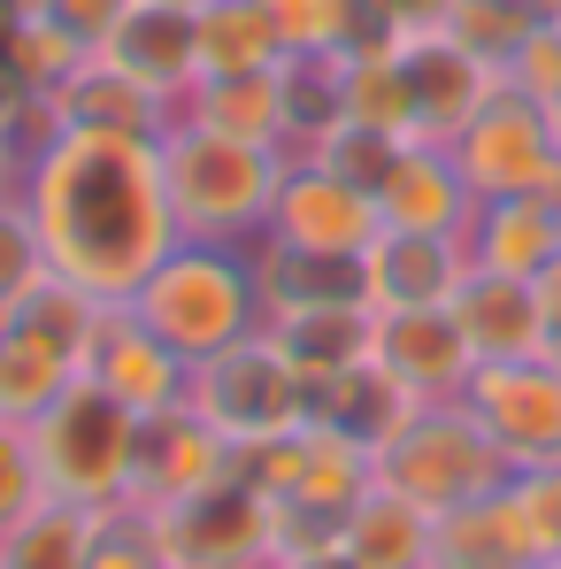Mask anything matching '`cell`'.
I'll use <instances>...</instances> for the list:
<instances>
[{"label": "cell", "instance_id": "6da1fadb", "mask_svg": "<svg viewBox=\"0 0 561 569\" xmlns=\"http://www.w3.org/2000/svg\"><path fill=\"white\" fill-rule=\"evenodd\" d=\"M23 208L39 223L54 278H70L108 308H131V292L186 239L170 208V178H162V139L62 131L23 170Z\"/></svg>", "mask_w": 561, "mask_h": 569}, {"label": "cell", "instance_id": "7a4b0ae2", "mask_svg": "<svg viewBox=\"0 0 561 569\" xmlns=\"http://www.w3.org/2000/svg\"><path fill=\"white\" fill-rule=\"evenodd\" d=\"M162 178H170V208L178 231L208 239V247H254L270 231V208L284 186V154L254 147V139H223L178 116V131L162 139Z\"/></svg>", "mask_w": 561, "mask_h": 569}, {"label": "cell", "instance_id": "3957f363", "mask_svg": "<svg viewBox=\"0 0 561 569\" xmlns=\"http://www.w3.org/2000/svg\"><path fill=\"white\" fill-rule=\"evenodd\" d=\"M131 316H139L147 331H162L186 362H208V355L239 347L247 331H262L254 254H247V247L178 239V247H170V262L131 292Z\"/></svg>", "mask_w": 561, "mask_h": 569}, {"label": "cell", "instance_id": "277c9868", "mask_svg": "<svg viewBox=\"0 0 561 569\" xmlns=\"http://www.w3.org/2000/svg\"><path fill=\"white\" fill-rule=\"evenodd\" d=\"M31 431V455L47 477V500L62 508H123L139 492V416L123 400H108L100 385H70Z\"/></svg>", "mask_w": 561, "mask_h": 569}, {"label": "cell", "instance_id": "5b68a950", "mask_svg": "<svg viewBox=\"0 0 561 569\" xmlns=\"http://www.w3.org/2000/svg\"><path fill=\"white\" fill-rule=\"evenodd\" d=\"M508 477H515L508 455L492 447V431L477 423L469 400H423V408L400 423V439L377 455V485L408 492L423 516H454L469 500L500 492Z\"/></svg>", "mask_w": 561, "mask_h": 569}, {"label": "cell", "instance_id": "8992f818", "mask_svg": "<svg viewBox=\"0 0 561 569\" xmlns=\"http://www.w3.org/2000/svg\"><path fill=\"white\" fill-rule=\"evenodd\" d=\"M186 408L200 423H216V431L247 455V447L278 439L292 423H308V378H300V362L278 347V331L262 323V331H247L239 347L192 362Z\"/></svg>", "mask_w": 561, "mask_h": 569}, {"label": "cell", "instance_id": "52a82bcc", "mask_svg": "<svg viewBox=\"0 0 561 569\" xmlns=\"http://www.w3.org/2000/svg\"><path fill=\"white\" fill-rule=\"evenodd\" d=\"M162 531L170 569H270L278 555V500L262 485H247V470H231L223 485L192 492L178 508H147Z\"/></svg>", "mask_w": 561, "mask_h": 569}, {"label": "cell", "instance_id": "ba28073f", "mask_svg": "<svg viewBox=\"0 0 561 569\" xmlns=\"http://www.w3.org/2000/svg\"><path fill=\"white\" fill-rule=\"evenodd\" d=\"M447 154H454V170H462V186L477 192V200L554 192V178H561V131H554V116H547L539 100L508 93V86L484 100V116L469 123Z\"/></svg>", "mask_w": 561, "mask_h": 569}, {"label": "cell", "instance_id": "9c48e42d", "mask_svg": "<svg viewBox=\"0 0 561 569\" xmlns=\"http://www.w3.org/2000/svg\"><path fill=\"white\" fill-rule=\"evenodd\" d=\"M239 470H247V485H262L278 508L347 516V508L377 485V455H362L354 439H339V431H323V423H292V431H278V439L247 447Z\"/></svg>", "mask_w": 561, "mask_h": 569}, {"label": "cell", "instance_id": "30bf717a", "mask_svg": "<svg viewBox=\"0 0 561 569\" xmlns=\"http://www.w3.org/2000/svg\"><path fill=\"white\" fill-rule=\"evenodd\" d=\"M477 423L492 431V447L508 455V470H561V362L531 355V362H477L462 392Z\"/></svg>", "mask_w": 561, "mask_h": 569}, {"label": "cell", "instance_id": "8fae6325", "mask_svg": "<svg viewBox=\"0 0 561 569\" xmlns=\"http://www.w3.org/2000/svg\"><path fill=\"white\" fill-rule=\"evenodd\" d=\"M400 86H408V139L415 147H454L484 116V100L500 93V70L484 54H469L454 31H423V39L400 47Z\"/></svg>", "mask_w": 561, "mask_h": 569}, {"label": "cell", "instance_id": "7c38bea8", "mask_svg": "<svg viewBox=\"0 0 561 569\" xmlns=\"http://www.w3.org/2000/svg\"><path fill=\"white\" fill-rule=\"evenodd\" d=\"M377 231L384 223H377V200L362 186H347L315 154H284V186H278V208H270V231L262 239L315 247V254H362Z\"/></svg>", "mask_w": 561, "mask_h": 569}, {"label": "cell", "instance_id": "4fadbf2b", "mask_svg": "<svg viewBox=\"0 0 561 569\" xmlns=\"http://www.w3.org/2000/svg\"><path fill=\"white\" fill-rule=\"evenodd\" d=\"M86 385H100L108 400H123L131 416H162V408H186V385H192V362L147 331L131 308H108L93 339V362H86Z\"/></svg>", "mask_w": 561, "mask_h": 569}, {"label": "cell", "instance_id": "5bb4252c", "mask_svg": "<svg viewBox=\"0 0 561 569\" xmlns=\"http://www.w3.org/2000/svg\"><path fill=\"white\" fill-rule=\"evenodd\" d=\"M231 470H239V447L216 423H200L192 408L139 416V492H131L139 508H178L192 492L223 485Z\"/></svg>", "mask_w": 561, "mask_h": 569}, {"label": "cell", "instance_id": "9a60e30c", "mask_svg": "<svg viewBox=\"0 0 561 569\" xmlns=\"http://www.w3.org/2000/svg\"><path fill=\"white\" fill-rule=\"evenodd\" d=\"M370 355L415 400H462L469 378H477V347L462 339L454 308H377Z\"/></svg>", "mask_w": 561, "mask_h": 569}, {"label": "cell", "instance_id": "2e32d148", "mask_svg": "<svg viewBox=\"0 0 561 569\" xmlns=\"http://www.w3.org/2000/svg\"><path fill=\"white\" fill-rule=\"evenodd\" d=\"M54 116H62V131H108V139H170L178 131V100L154 93L147 78H131L108 54H86L54 86Z\"/></svg>", "mask_w": 561, "mask_h": 569}, {"label": "cell", "instance_id": "e0dca14e", "mask_svg": "<svg viewBox=\"0 0 561 569\" xmlns=\"http://www.w3.org/2000/svg\"><path fill=\"white\" fill-rule=\"evenodd\" d=\"M469 216H477V192L462 186L454 154L447 147H415L392 162V178L377 186V223L384 231H431V239H462Z\"/></svg>", "mask_w": 561, "mask_h": 569}, {"label": "cell", "instance_id": "ac0fdd59", "mask_svg": "<svg viewBox=\"0 0 561 569\" xmlns=\"http://www.w3.org/2000/svg\"><path fill=\"white\" fill-rule=\"evenodd\" d=\"M254 284H262V323L300 316V308H370V270L362 254H315V247H284L254 239Z\"/></svg>", "mask_w": 561, "mask_h": 569}, {"label": "cell", "instance_id": "d6986e66", "mask_svg": "<svg viewBox=\"0 0 561 569\" xmlns=\"http://www.w3.org/2000/svg\"><path fill=\"white\" fill-rule=\"evenodd\" d=\"M415 408H423V400L392 378L377 355H370V362H354V370H339V378H308V423L354 439L362 455H384Z\"/></svg>", "mask_w": 561, "mask_h": 569}, {"label": "cell", "instance_id": "ffe728a7", "mask_svg": "<svg viewBox=\"0 0 561 569\" xmlns=\"http://www.w3.org/2000/svg\"><path fill=\"white\" fill-rule=\"evenodd\" d=\"M447 308H454L462 339L477 347V362H531V355H547V308H539V284L531 278L469 270Z\"/></svg>", "mask_w": 561, "mask_h": 569}, {"label": "cell", "instance_id": "44dd1931", "mask_svg": "<svg viewBox=\"0 0 561 569\" xmlns=\"http://www.w3.org/2000/svg\"><path fill=\"white\" fill-rule=\"evenodd\" d=\"M370 270V308H447L469 278L462 239H431V231H377L362 247Z\"/></svg>", "mask_w": 561, "mask_h": 569}, {"label": "cell", "instance_id": "7402d4cb", "mask_svg": "<svg viewBox=\"0 0 561 569\" xmlns=\"http://www.w3.org/2000/svg\"><path fill=\"white\" fill-rule=\"evenodd\" d=\"M100 54L123 62L131 78H147L154 93H170V100H186L200 86V23L178 0H131V16L116 23V39Z\"/></svg>", "mask_w": 561, "mask_h": 569}, {"label": "cell", "instance_id": "603a6c76", "mask_svg": "<svg viewBox=\"0 0 561 569\" xmlns=\"http://www.w3.org/2000/svg\"><path fill=\"white\" fill-rule=\"evenodd\" d=\"M469 270H492V278H539L561 254V223L547 192H515V200H477L462 231Z\"/></svg>", "mask_w": 561, "mask_h": 569}, {"label": "cell", "instance_id": "cb8c5ba5", "mask_svg": "<svg viewBox=\"0 0 561 569\" xmlns=\"http://www.w3.org/2000/svg\"><path fill=\"white\" fill-rule=\"evenodd\" d=\"M431 569H539L531 523L515 508V477L431 523Z\"/></svg>", "mask_w": 561, "mask_h": 569}, {"label": "cell", "instance_id": "d4e9b609", "mask_svg": "<svg viewBox=\"0 0 561 569\" xmlns=\"http://www.w3.org/2000/svg\"><path fill=\"white\" fill-rule=\"evenodd\" d=\"M431 523L439 516H423L408 492L370 485L347 508V523H339V562L347 569H431Z\"/></svg>", "mask_w": 561, "mask_h": 569}, {"label": "cell", "instance_id": "484cf974", "mask_svg": "<svg viewBox=\"0 0 561 569\" xmlns=\"http://www.w3.org/2000/svg\"><path fill=\"white\" fill-rule=\"evenodd\" d=\"M178 116L200 131H223V139H254V147H278L284 154V70H239V78H200Z\"/></svg>", "mask_w": 561, "mask_h": 569}, {"label": "cell", "instance_id": "4316f807", "mask_svg": "<svg viewBox=\"0 0 561 569\" xmlns=\"http://www.w3.org/2000/svg\"><path fill=\"white\" fill-rule=\"evenodd\" d=\"M100 323H108V300H93V292H78L70 278H47L0 331L8 339H23V347H39L47 362H62L70 378H86V362H93V339Z\"/></svg>", "mask_w": 561, "mask_h": 569}, {"label": "cell", "instance_id": "83f0119b", "mask_svg": "<svg viewBox=\"0 0 561 569\" xmlns=\"http://www.w3.org/2000/svg\"><path fill=\"white\" fill-rule=\"evenodd\" d=\"M200 23V78H239V70H284L278 23H270V0H208L192 8Z\"/></svg>", "mask_w": 561, "mask_h": 569}, {"label": "cell", "instance_id": "f1b7e54d", "mask_svg": "<svg viewBox=\"0 0 561 569\" xmlns=\"http://www.w3.org/2000/svg\"><path fill=\"white\" fill-rule=\"evenodd\" d=\"M270 331L300 362V378H339V370L370 362L377 308H300V316H270Z\"/></svg>", "mask_w": 561, "mask_h": 569}, {"label": "cell", "instance_id": "f546056e", "mask_svg": "<svg viewBox=\"0 0 561 569\" xmlns=\"http://www.w3.org/2000/svg\"><path fill=\"white\" fill-rule=\"evenodd\" d=\"M339 123H347V62L339 54L284 62V154H315Z\"/></svg>", "mask_w": 561, "mask_h": 569}, {"label": "cell", "instance_id": "4dcf8cb0", "mask_svg": "<svg viewBox=\"0 0 561 569\" xmlns=\"http://www.w3.org/2000/svg\"><path fill=\"white\" fill-rule=\"evenodd\" d=\"M86 539H93V508L39 500L23 523L0 531V569H86Z\"/></svg>", "mask_w": 561, "mask_h": 569}, {"label": "cell", "instance_id": "1f68e13d", "mask_svg": "<svg viewBox=\"0 0 561 569\" xmlns=\"http://www.w3.org/2000/svg\"><path fill=\"white\" fill-rule=\"evenodd\" d=\"M70 385L78 378H70L62 362H47L39 347H23V339L0 331V416H8V423H39Z\"/></svg>", "mask_w": 561, "mask_h": 569}, {"label": "cell", "instance_id": "d6a6232c", "mask_svg": "<svg viewBox=\"0 0 561 569\" xmlns=\"http://www.w3.org/2000/svg\"><path fill=\"white\" fill-rule=\"evenodd\" d=\"M347 62V123H370L408 139V86H400V54H339Z\"/></svg>", "mask_w": 561, "mask_h": 569}, {"label": "cell", "instance_id": "836d02e7", "mask_svg": "<svg viewBox=\"0 0 561 569\" xmlns=\"http://www.w3.org/2000/svg\"><path fill=\"white\" fill-rule=\"evenodd\" d=\"M47 278H54V262H47L39 223H31L23 192H16V200H0V323H8V316H16Z\"/></svg>", "mask_w": 561, "mask_h": 569}, {"label": "cell", "instance_id": "e575fe53", "mask_svg": "<svg viewBox=\"0 0 561 569\" xmlns=\"http://www.w3.org/2000/svg\"><path fill=\"white\" fill-rule=\"evenodd\" d=\"M86 569H170L154 516H147L139 500L100 508V516H93V539H86Z\"/></svg>", "mask_w": 561, "mask_h": 569}, {"label": "cell", "instance_id": "d590c367", "mask_svg": "<svg viewBox=\"0 0 561 569\" xmlns=\"http://www.w3.org/2000/svg\"><path fill=\"white\" fill-rule=\"evenodd\" d=\"M354 16H362V0H270V23H278L292 62L300 54H347Z\"/></svg>", "mask_w": 561, "mask_h": 569}, {"label": "cell", "instance_id": "8d00e7d4", "mask_svg": "<svg viewBox=\"0 0 561 569\" xmlns=\"http://www.w3.org/2000/svg\"><path fill=\"white\" fill-rule=\"evenodd\" d=\"M408 154V139H392V131H370V123H339L323 147H315V162H331L347 186H362L377 200V186L392 178V162Z\"/></svg>", "mask_w": 561, "mask_h": 569}, {"label": "cell", "instance_id": "74e56055", "mask_svg": "<svg viewBox=\"0 0 561 569\" xmlns=\"http://www.w3.org/2000/svg\"><path fill=\"white\" fill-rule=\"evenodd\" d=\"M500 86L523 100H539V108H554L561 100V23L554 16H539L523 39H515V54L500 62Z\"/></svg>", "mask_w": 561, "mask_h": 569}, {"label": "cell", "instance_id": "f35d334b", "mask_svg": "<svg viewBox=\"0 0 561 569\" xmlns=\"http://www.w3.org/2000/svg\"><path fill=\"white\" fill-rule=\"evenodd\" d=\"M531 23H539V16H523V8H508V0H462V8H454V23H447V31H454V39H462L469 54H484V62H492V70H500V62H508V54H515V39H523V31H531Z\"/></svg>", "mask_w": 561, "mask_h": 569}, {"label": "cell", "instance_id": "ab89813d", "mask_svg": "<svg viewBox=\"0 0 561 569\" xmlns=\"http://www.w3.org/2000/svg\"><path fill=\"white\" fill-rule=\"evenodd\" d=\"M78 62H86V47H78L70 31H54L47 16L23 23V39H16V86H23V93H54Z\"/></svg>", "mask_w": 561, "mask_h": 569}, {"label": "cell", "instance_id": "60d3db41", "mask_svg": "<svg viewBox=\"0 0 561 569\" xmlns=\"http://www.w3.org/2000/svg\"><path fill=\"white\" fill-rule=\"evenodd\" d=\"M39 500H47V477H39V455H31V431L0 416V531L23 523Z\"/></svg>", "mask_w": 561, "mask_h": 569}, {"label": "cell", "instance_id": "b9f144b4", "mask_svg": "<svg viewBox=\"0 0 561 569\" xmlns=\"http://www.w3.org/2000/svg\"><path fill=\"white\" fill-rule=\"evenodd\" d=\"M515 508L531 523L539 562H561V470H523L515 477Z\"/></svg>", "mask_w": 561, "mask_h": 569}, {"label": "cell", "instance_id": "7bdbcfd3", "mask_svg": "<svg viewBox=\"0 0 561 569\" xmlns=\"http://www.w3.org/2000/svg\"><path fill=\"white\" fill-rule=\"evenodd\" d=\"M39 16H47L54 31H70L86 54H100V47L116 39V23L131 16V0H39Z\"/></svg>", "mask_w": 561, "mask_h": 569}, {"label": "cell", "instance_id": "ee69618b", "mask_svg": "<svg viewBox=\"0 0 561 569\" xmlns=\"http://www.w3.org/2000/svg\"><path fill=\"white\" fill-rule=\"evenodd\" d=\"M462 0H384V16L400 23V39H423V31H447Z\"/></svg>", "mask_w": 561, "mask_h": 569}, {"label": "cell", "instance_id": "f6af8a7d", "mask_svg": "<svg viewBox=\"0 0 561 569\" xmlns=\"http://www.w3.org/2000/svg\"><path fill=\"white\" fill-rule=\"evenodd\" d=\"M531 284H539V308H547V339H554V331H561V254H554V262H547V270H539Z\"/></svg>", "mask_w": 561, "mask_h": 569}, {"label": "cell", "instance_id": "bcb514c9", "mask_svg": "<svg viewBox=\"0 0 561 569\" xmlns=\"http://www.w3.org/2000/svg\"><path fill=\"white\" fill-rule=\"evenodd\" d=\"M16 108H23V86L0 70V147H8V123H16Z\"/></svg>", "mask_w": 561, "mask_h": 569}, {"label": "cell", "instance_id": "7dc6e473", "mask_svg": "<svg viewBox=\"0 0 561 569\" xmlns=\"http://www.w3.org/2000/svg\"><path fill=\"white\" fill-rule=\"evenodd\" d=\"M16 192H23V170H16V162H8V147H0V200H16Z\"/></svg>", "mask_w": 561, "mask_h": 569}, {"label": "cell", "instance_id": "c3c4849f", "mask_svg": "<svg viewBox=\"0 0 561 569\" xmlns=\"http://www.w3.org/2000/svg\"><path fill=\"white\" fill-rule=\"evenodd\" d=\"M508 8H523V16H554V0H508Z\"/></svg>", "mask_w": 561, "mask_h": 569}, {"label": "cell", "instance_id": "681fc988", "mask_svg": "<svg viewBox=\"0 0 561 569\" xmlns=\"http://www.w3.org/2000/svg\"><path fill=\"white\" fill-rule=\"evenodd\" d=\"M547 200H554V223H561V178H554V192H547Z\"/></svg>", "mask_w": 561, "mask_h": 569}, {"label": "cell", "instance_id": "f907efd6", "mask_svg": "<svg viewBox=\"0 0 561 569\" xmlns=\"http://www.w3.org/2000/svg\"><path fill=\"white\" fill-rule=\"evenodd\" d=\"M547 355H554V362H561V331H554V339H547Z\"/></svg>", "mask_w": 561, "mask_h": 569}, {"label": "cell", "instance_id": "816d5d0a", "mask_svg": "<svg viewBox=\"0 0 561 569\" xmlns=\"http://www.w3.org/2000/svg\"><path fill=\"white\" fill-rule=\"evenodd\" d=\"M547 116H554V131H561V100H554V108H547Z\"/></svg>", "mask_w": 561, "mask_h": 569}, {"label": "cell", "instance_id": "f5cc1de1", "mask_svg": "<svg viewBox=\"0 0 561 569\" xmlns=\"http://www.w3.org/2000/svg\"><path fill=\"white\" fill-rule=\"evenodd\" d=\"M178 8H208V0H178Z\"/></svg>", "mask_w": 561, "mask_h": 569}, {"label": "cell", "instance_id": "db71d44e", "mask_svg": "<svg viewBox=\"0 0 561 569\" xmlns=\"http://www.w3.org/2000/svg\"><path fill=\"white\" fill-rule=\"evenodd\" d=\"M554 23H561V0H554Z\"/></svg>", "mask_w": 561, "mask_h": 569}, {"label": "cell", "instance_id": "11a10c76", "mask_svg": "<svg viewBox=\"0 0 561 569\" xmlns=\"http://www.w3.org/2000/svg\"><path fill=\"white\" fill-rule=\"evenodd\" d=\"M539 569H561V562H539Z\"/></svg>", "mask_w": 561, "mask_h": 569}]
</instances>
